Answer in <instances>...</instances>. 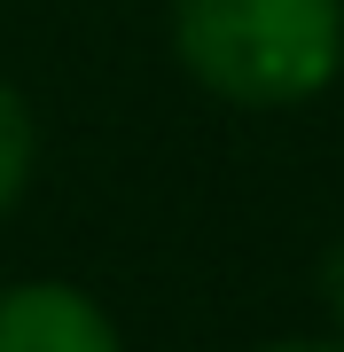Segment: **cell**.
<instances>
[{"label":"cell","instance_id":"2","mask_svg":"<svg viewBox=\"0 0 344 352\" xmlns=\"http://www.w3.org/2000/svg\"><path fill=\"white\" fill-rule=\"evenodd\" d=\"M0 352H117V329L71 282H16L0 289Z\"/></svg>","mask_w":344,"mask_h":352},{"label":"cell","instance_id":"3","mask_svg":"<svg viewBox=\"0 0 344 352\" xmlns=\"http://www.w3.org/2000/svg\"><path fill=\"white\" fill-rule=\"evenodd\" d=\"M24 180H32V110H24V94L0 78V212L24 196Z\"/></svg>","mask_w":344,"mask_h":352},{"label":"cell","instance_id":"5","mask_svg":"<svg viewBox=\"0 0 344 352\" xmlns=\"http://www.w3.org/2000/svg\"><path fill=\"white\" fill-rule=\"evenodd\" d=\"M258 352H344V344H258Z\"/></svg>","mask_w":344,"mask_h":352},{"label":"cell","instance_id":"1","mask_svg":"<svg viewBox=\"0 0 344 352\" xmlns=\"http://www.w3.org/2000/svg\"><path fill=\"white\" fill-rule=\"evenodd\" d=\"M172 47L219 102L290 110L344 63V0H172Z\"/></svg>","mask_w":344,"mask_h":352},{"label":"cell","instance_id":"4","mask_svg":"<svg viewBox=\"0 0 344 352\" xmlns=\"http://www.w3.org/2000/svg\"><path fill=\"white\" fill-rule=\"evenodd\" d=\"M321 298H329V314H336V329H344V235L329 243V258H321Z\"/></svg>","mask_w":344,"mask_h":352}]
</instances>
